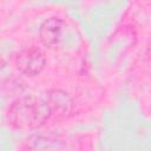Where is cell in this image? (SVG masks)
<instances>
[{"label":"cell","mask_w":151,"mask_h":151,"mask_svg":"<svg viewBox=\"0 0 151 151\" xmlns=\"http://www.w3.org/2000/svg\"><path fill=\"white\" fill-rule=\"evenodd\" d=\"M44 66L45 55L39 48H26L21 51L17 57V67L21 73L26 76L32 77L40 73Z\"/></svg>","instance_id":"obj_2"},{"label":"cell","mask_w":151,"mask_h":151,"mask_svg":"<svg viewBox=\"0 0 151 151\" xmlns=\"http://www.w3.org/2000/svg\"><path fill=\"white\" fill-rule=\"evenodd\" d=\"M52 113L48 100L37 97L17 99L8 109L7 119L11 126L20 130L35 129L44 125Z\"/></svg>","instance_id":"obj_1"},{"label":"cell","mask_w":151,"mask_h":151,"mask_svg":"<svg viewBox=\"0 0 151 151\" xmlns=\"http://www.w3.org/2000/svg\"><path fill=\"white\" fill-rule=\"evenodd\" d=\"M48 103L51 105L52 110H57L59 112L66 113L70 111L71 109V99L67 96V93L63 92V91H52L48 94Z\"/></svg>","instance_id":"obj_5"},{"label":"cell","mask_w":151,"mask_h":151,"mask_svg":"<svg viewBox=\"0 0 151 151\" xmlns=\"http://www.w3.org/2000/svg\"><path fill=\"white\" fill-rule=\"evenodd\" d=\"M25 147L29 150H57V149H63L64 146L58 136L35 134L27 140Z\"/></svg>","instance_id":"obj_4"},{"label":"cell","mask_w":151,"mask_h":151,"mask_svg":"<svg viewBox=\"0 0 151 151\" xmlns=\"http://www.w3.org/2000/svg\"><path fill=\"white\" fill-rule=\"evenodd\" d=\"M63 21L59 18H50L45 20L39 29V35L45 46H55L63 33Z\"/></svg>","instance_id":"obj_3"}]
</instances>
